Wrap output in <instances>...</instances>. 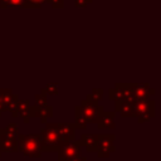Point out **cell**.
Instances as JSON below:
<instances>
[{"label":"cell","instance_id":"6","mask_svg":"<svg viewBox=\"0 0 161 161\" xmlns=\"http://www.w3.org/2000/svg\"><path fill=\"white\" fill-rule=\"evenodd\" d=\"M79 109H80L84 119L87 121V123H94L98 114L104 109V107L99 106V104L91 103L87 99H82L80 104H79Z\"/></svg>","mask_w":161,"mask_h":161},{"label":"cell","instance_id":"27","mask_svg":"<svg viewBox=\"0 0 161 161\" xmlns=\"http://www.w3.org/2000/svg\"><path fill=\"white\" fill-rule=\"evenodd\" d=\"M67 161H87V158H86V157H83V156H78V157L69 158V160H67Z\"/></svg>","mask_w":161,"mask_h":161},{"label":"cell","instance_id":"10","mask_svg":"<svg viewBox=\"0 0 161 161\" xmlns=\"http://www.w3.org/2000/svg\"><path fill=\"white\" fill-rule=\"evenodd\" d=\"M114 116H116V112L114 111H112V112H108V111H102L99 114H98V117H97V119H96V125H97V127L99 128V130H113V128H116V123H114Z\"/></svg>","mask_w":161,"mask_h":161},{"label":"cell","instance_id":"11","mask_svg":"<svg viewBox=\"0 0 161 161\" xmlns=\"http://www.w3.org/2000/svg\"><path fill=\"white\" fill-rule=\"evenodd\" d=\"M57 126H58V131L63 138L64 142L67 141H73L75 140V125L74 122H57Z\"/></svg>","mask_w":161,"mask_h":161},{"label":"cell","instance_id":"7","mask_svg":"<svg viewBox=\"0 0 161 161\" xmlns=\"http://www.w3.org/2000/svg\"><path fill=\"white\" fill-rule=\"evenodd\" d=\"M18 137L9 133L5 128H0V152H18Z\"/></svg>","mask_w":161,"mask_h":161},{"label":"cell","instance_id":"19","mask_svg":"<svg viewBox=\"0 0 161 161\" xmlns=\"http://www.w3.org/2000/svg\"><path fill=\"white\" fill-rule=\"evenodd\" d=\"M19 101H20V99H19V96L14 93V94H13V98H11L9 106H8V112H10L14 118L18 117V106H19Z\"/></svg>","mask_w":161,"mask_h":161},{"label":"cell","instance_id":"20","mask_svg":"<svg viewBox=\"0 0 161 161\" xmlns=\"http://www.w3.org/2000/svg\"><path fill=\"white\" fill-rule=\"evenodd\" d=\"M34 101H35V104L34 106H45V104H48L47 92H45L44 88L40 89V93H38V94L34 96Z\"/></svg>","mask_w":161,"mask_h":161},{"label":"cell","instance_id":"30","mask_svg":"<svg viewBox=\"0 0 161 161\" xmlns=\"http://www.w3.org/2000/svg\"><path fill=\"white\" fill-rule=\"evenodd\" d=\"M0 1H1V0H0Z\"/></svg>","mask_w":161,"mask_h":161},{"label":"cell","instance_id":"8","mask_svg":"<svg viewBox=\"0 0 161 161\" xmlns=\"http://www.w3.org/2000/svg\"><path fill=\"white\" fill-rule=\"evenodd\" d=\"M131 89H132V96H133V103L138 101H145L151 98L156 92L153 88L150 87L148 83H131Z\"/></svg>","mask_w":161,"mask_h":161},{"label":"cell","instance_id":"4","mask_svg":"<svg viewBox=\"0 0 161 161\" xmlns=\"http://www.w3.org/2000/svg\"><path fill=\"white\" fill-rule=\"evenodd\" d=\"M114 140H116V136L113 133H102V135H98V143H97L96 153H97V156L99 158L108 157L112 152L116 151Z\"/></svg>","mask_w":161,"mask_h":161},{"label":"cell","instance_id":"28","mask_svg":"<svg viewBox=\"0 0 161 161\" xmlns=\"http://www.w3.org/2000/svg\"><path fill=\"white\" fill-rule=\"evenodd\" d=\"M58 161H67V160H63V158H59V157H58Z\"/></svg>","mask_w":161,"mask_h":161},{"label":"cell","instance_id":"2","mask_svg":"<svg viewBox=\"0 0 161 161\" xmlns=\"http://www.w3.org/2000/svg\"><path fill=\"white\" fill-rule=\"evenodd\" d=\"M42 137L40 133H30V135H18V146L19 151H21L25 156L29 157H40L42 155Z\"/></svg>","mask_w":161,"mask_h":161},{"label":"cell","instance_id":"13","mask_svg":"<svg viewBox=\"0 0 161 161\" xmlns=\"http://www.w3.org/2000/svg\"><path fill=\"white\" fill-rule=\"evenodd\" d=\"M80 145L86 147L87 152H96L98 143V135L96 133H83L80 135Z\"/></svg>","mask_w":161,"mask_h":161},{"label":"cell","instance_id":"9","mask_svg":"<svg viewBox=\"0 0 161 161\" xmlns=\"http://www.w3.org/2000/svg\"><path fill=\"white\" fill-rule=\"evenodd\" d=\"M30 118H39L42 123H47L48 118L53 116V107L49 104L45 106H30L29 109Z\"/></svg>","mask_w":161,"mask_h":161},{"label":"cell","instance_id":"12","mask_svg":"<svg viewBox=\"0 0 161 161\" xmlns=\"http://www.w3.org/2000/svg\"><path fill=\"white\" fill-rule=\"evenodd\" d=\"M114 112H119L125 118L135 117V103L128 101H114Z\"/></svg>","mask_w":161,"mask_h":161},{"label":"cell","instance_id":"14","mask_svg":"<svg viewBox=\"0 0 161 161\" xmlns=\"http://www.w3.org/2000/svg\"><path fill=\"white\" fill-rule=\"evenodd\" d=\"M13 89L10 88H1L0 89V117L3 112H8V106L13 98Z\"/></svg>","mask_w":161,"mask_h":161},{"label":"cell","instance_id":"24","mask_svg":"<svg viewBox=\"0 0 161 161\" xmlns=\"http://www.w3.org/2000/svg\"><path fill=\"white\" fill-rule=\"evenodd\" d=\"M5 130H6L9 133H11V135H14V136H16V137H18V135H19L18 125H16V123H14V122L8 123V125H6V127H5Z\"/></svg>","mask_w":161,"mask_h":161},{"label":"cell","instance_id":"16","mask_svg":"<svg viewBox=\"0 0 161 161\" xmlns=\"http://www.w3.org/2000/svg\"><path fill=\"white\" fill-rule=\"evenodd\" d=\"M74 117H75V119H74L75 128L77 130H86L87 126H88V123L84 119V117H83V114H82V112L79 109V106H75L74 107Z\"/></svg>","mask_w":161,"mask_h":161},{"label":"cell","instance_id":"29","mask_svg":"<svg viewBox=\"0 0 161 161\" xmlns=\"http://www.w3.org/2000/svg\"><path fill=\"white\" fill-rule=\"evenodd\" d=\"M0 155H1V152H0ZM0 161H1V160H0Z\"/></svg>","mask_w":161,"mask_h":161},{"label":"cell","instance_id":"25","mask_svg":"<svg viewBox=\"0 0 161 161\" xmlns=\"http://www.w3.org/2000/svg\"><path fill=\"white\" fill-rule=\"evenodd\" d=\"M48 4H50V6L53 9H63L64 8V0H47Z\"/></svg>","mask_w":161,"mask_h":161},{"label":"cell","instance_id":"1","mask_svg":"<svg viewBox=\"0 0 161 161\" xmlns=\"http://www.w3.org/2000/svg\"><path fill=\"white\" fill-rule=\"evenodd\" d=\"M40 137L42 152H57L59 146L64 142L58 131L57 122H47L45 127L40 130Z\"/></svg>","mask_w":161,"mask_h":161},{"label":"cell","instance_id":"22","mask_svg":"<svg viewBox=\"0 0 161 161\" xmlns=\"http://www.w3.org/2000/svg\"><path fill=\"white\" fill-rule=\"evenodd\" d=\"M108 96H109V99H112V101H123V97H122L121 91L117 89L116 87L109 88V91H108Z\"/></svg>","mask_w":161,"mask_h":161},{"label":"cell","instance_id":"18","mask_svg":"<svg viewBox=\"0 0 161 161\" xmlns=\"http://www.w3.org/2000/svg\"><path fill=\"white\" fill-rule=\"evenodd\" d=\"M25 0H1L0 8L1 9H10V8H24Z\"/></svg>","mask_w":161,"mask_h":161},{"label":"cell","instance_id":"17","mask_svg":"<svg viewBox=\"0 0 161 161\" xmlns=\"http://www.w3.org/2000/svg\"><path fill=\"white\" fill-rule=\"evenodd\" d=\"M103 94H104V91H103L102 88H93V89L91 91V93L87 94L86 99H87L88 102H91V103L99 104V101L102 99Z\"/></svg>","mask_w":161,"mask_h":161},{"label":"cell","instance_id":"26","mask_svg":"<svg viewBox=\"0 0 161 161\" xmlns=\"http://www.w3.org/2000/svg\"><path fill=\"white\" fill-rule=\"evenodd\" d=\"M92 3H93V0H74V6L75 8H86Z\"/></svg>","mask_w":161,"mask_h":161},{"label":"cell","instance_id":"15","mask_svg":"<svg viewBox=\"0 0 161 161\" xmlns=\"http://www.w3.org/2000/svg\"><path fill=\"white\" fill-rule=\"evenodd\" d=\"M29 109H30V102L28 99H20L18 106V117H21L24 123H29L30 121Z\"/></svg>","mask_w":161,"mask_h":161},{"label":"cell","instance_id":"3","mask_svg":"<svg viewBox=\"0 0 161 161\" xmlns=\"http://www.w3.org/2000/svg\"><path fill=\"white\" fill-rule=\"evenodd\" d=\"M156 116V102L151 98L135 103V117L138 123L150 121Z\"/></svg>","mask_w":161,"mask_h":161},{"label":"cell","instance_id":"5","mask_svg":"<svg viewBox=\"0 0 161 161\" xmlns=\"http://www.w3.org/2000/svg\"><path fill=\"white\" fill-rule=\"evenodd\" d=\"M58 157L63 160H69L73 157L82 156V145L79 140H73V141H67L63 142L59 148L57 150Z\"/></svg>","mask_w":161,"mask_h":161},{"label":"cell","instance_id":"21","mask_svg":"<svg viewBox=\"0 0 161 161\" xmlns=\"http://www.w3.org/2000/svg\"><path fill=\"white\" fill-rule=\"evenodd\" d=\"M47 0H25L23 9H40Z\"/></svg>","mask_w":161,"mask_h":161},{"label":"cell","instance_id":"23","mask_svg":"<svg viewBox=\"0 0 161 161\" xmlns=\"http://www.w3.org/2000/svg\"><path fill=\"white\" fill-rule=\"evenodd\" d=\"M44 89H45L47 94H53V96H55V94L59 93L58 83H48V84L44 87Z\"/></svg>","mask_w":161,"mask_h":161}]
</instances>
